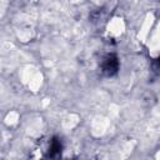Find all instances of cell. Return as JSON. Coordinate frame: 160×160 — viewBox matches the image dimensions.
<instances>
[{"instance_id": "obj_2", "label": "cell", "mask_w": 160, "mask_h": 160, "mask_svg": "<svg viewBox=\"0 0 160 160\" xmlns=\"http://www.w3.org/2000/svg\"><path fill=\"white\" fill-rule=\"evenodd\" d=\"M45 154L44 156L45 158H58L61 151H62V141L60 138L58 136H51L49 138L46 145L44 146V150H42Z\"/></svg>"}, {"instance_id": "obj_1", "label": "cell", "mask_w": 160, "mask_h": 160, "mask_svg": "<svg viewBox=\"0 0 160 160\" xmlns=\"http://www.w3.org/2000/svg\"><path fill=\"white\" fill-rule=\"evenodd\" d=\"M101 68V72L104 76L106 78H112L118 74L120 64H119V59L115 54H108L102 58V61L100 64Z\"/></svg>"}, {"instance_id": "obj_3", "label": "cell", "mask_w": 160, "mask_h": 160, "mask_svg": "<svg viewBox=\"0 0 160 160\" xmlns=\"http://www.w3.org/2000/svg\"><path fill=\"white\" fill-rule=\"evenodd\" d=\"M154 68H155V70H158V71H160V58L155 61V65H154Z\"/></svg>"}]
</instances>
